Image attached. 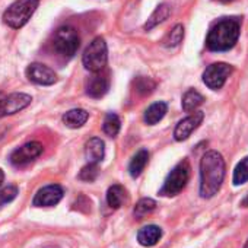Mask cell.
Listing matches in <instances>:
<instances>
[{
	"label": "cell",
	"instance_id": "6da1fadb",
	"mask_svg": "<svg viewBox=\"0 0 248 248\" xmlns=\"http://www.w3.org/2000/svg\"><path fill=\"white\" fill-rule=\"evenodd\" d=\"M225 178V161L216 151H209L200 162V196L204 199L213 197Z\"/></svg>",
	"mask_w": 248,
	"mask_h": 248
},
{
	"label": "cell",
	"instance_id": "7a4b0ae2",
	"mask_svg": "<svg viewBox=\"0 0 248 248\" xmlns=\"http://www.w3.org/2000/svg\"><path fill=\"white\" fill-rule=\"evenodd\" d=\"M239 32L241 22L238 18H223L210 28L206 38V47L210 51H228L236 44Z\"/></svg>",
	"mask_w": 248,
	"mask_h": 248
},
{
	"label": "cell",
	"instance_id": "3957f363",
	"mask_svg": "<svg viewBox=\"0 0 248 248\" xmlns=\"http://www.w3.org/2000/svg\"><path fill=\"white\" fill-rule=\"evenodd\" d=\"M38 5L40 0H16L5 11L3 22L14 30H19L28 24Z\"/></svg>",
	"mask_w": 248,
	"mask_h": 248
},
{
	"label": "cell",
	"instance_id": "277c9868",
	"mask_svg": "<svg viewBox=\"0 0 248 248\" xmlns=\"http://www.w3.org/2000/svg\"><path fill=\"white\" fill-rule=\"evenodd\" d=\"M51 44H53L54 51L60 57L69 60L79 50L80 37H79L78 31L73 27H62V28H59L54 32V37H53V43Z\"/></svg>",
	"mask_w": 248,
	"mask_h": 248
},
{
	"label": "cell",
	"instance_id": "5b68a950",
	"mask_svg": "<svg viewBox=\"0 0 248 248\" xmlns=\"http://www.w3.org/2000/svg\"><path fill=\"white\" fill-rule=\"evenodd\" d=\"M82 62H83L85 69L92 72V73L104 70L107 66V62H108V48H107L105 40L101 37L95 38L86 47L83 57H82Z\"/></svg>",
	"mask_w": 248,
	"mask_h": 248
},
{
	"label": "cell",
	"instance_id": "8992f818",
	"mask_svg": "<svg viewBox=\"0 0 248 248\" xmlns=\"http://www.w3.org/2000/svg\"><path fill=\"white\" fill-rule=\"evenodd\" d=\"M188 178H190V165L187 161H183L167 177V180L161 188V194L168 196V197L180 194L183 191V188L186 187Z\"/></svg>",
	"mask_w": 248,
	"mask_h": 248
},
{
	"label": "cell",
	"instance_id": "52a82bcc",
	"mask_svg": "<svg viewBox=\"0 0 248 248\" xmlns=\"http://www.w3.org/2000/svg\"><path fill=\"white\" fill-rule=\"evenodd\" d=\"M31 101L32 98L27 93L15 92V93L6 95L3 92H0V118L22 111L31 104Z\"/></svg>",
	"mask_w": 248,
	"mask_h": 248
},
{
	"label": "cell",
	"instance_id": "ba28073f",
	"mask_svg": "<svg viewBox=\"0 0 248 248\" xmlns=\"http://www.w3.org/2000/svg\"><path fill=\"white\" fill-rule=\"evenodd\" d=\"M232 73V67L226 63H213L210 64L203 73V82L207 88L217 91L220 89L225 82L228 80L229 75Z\"/></svg>",
	"mask_w": 248,
	"mask_h": 248
},
{
	"label": "cell",
	"instance_id": "9c48e42d",
	"mask_svg": "<svg viewBox=\"0 0 248 248\" xmlns=\"http://www.w3.org/2000/svg\"><path fill=\"white\" fill-rule=\"evenodd\" d=\"M41 154H43V145L40 142H30L12 152L11 162L16 167H22L37 159Z\"/></svg>",
	"mask_w": 248,
	"mask_h": 248
},
{
	"label": "cell",
	"instance_id": "30bf717a",
	"mask_svg": "<svg viewBox=\"0 0 248 248\" xmlns=\"http://www.w3.org/2000/svg\"><path fill=\"white\" fill-rule=\"evenodd\" d=\"M109 83L111 79L108 70L104 69L101 72H95L86 82V93L91 98H102L108 92Z\"/></svg>",
	"mask_w": 248,
	"mask_h": 248
},
{
	"label": "cell",
	"instance_id": "8fae6325",
	"mask_svg": "<svg viewBox=\"0 0 248 248\" xmlns=\"http://www.w3.org/2000/svg\"><path fill=\"white\" fill-rule=\"evenodd\" d=\"M27 78L37 85H54L57 82V75L53 69L41 63H32L27 67Z\"/></svg>",
	"mask_w": 248,
	"mask_h": 248
},
{
	"label": "cell",
	"instance_id": "7c38bea8",
	"mask_svg": "<svg viewBox=\"0 0 248 248\" xmlns=\"http://www.w3.org/2000/svg\"><path fill=\"white\" fill-rule=\"evenodd\" d=\"M204 118V114L202 111H196L193 112L191 115L186 117L184 120H181L178 124H177V127L174 130V138L175 140L181 142V140H186L191 136V133L200 126L202 121Z\"/></svg>",
	"mask_w": 248,
	"mask_h": 248
},
{
	"label": "cell",
	"instance_id": "4fadbf2b",
	"mask_svg": "<svg viewBox=\"0 0 248 248\" xmlns=\"http://www.w3.org/2000/svg\"><path fill=\"white\" fill-rule=\"evenodd\" d=\"M63 188L57 184H50L38 190V193L34 197V206L37 207H48L57 204L63 199Z\"/></svg>",
	"mask_w": 248,
	"mask_h": 248
},
{
	"label": "cell",
	"instance_id": "5bb4252c",
	"mask_svg": "<svg viewBox=\"0 0 248 248\" xmlns=\"http://www.w3.org/2000/svg\"><path fill=\"white\" fill-rule=\"evenodd\" d=\"M105 148L104 142L99 138H92L85 145V156L88 159V164H99L104 159Z\"/></svg>",
	"mask_w": 248,
	"mask_h": 248
},
{
	"label": "cell",
	"instance_id": "9a60e30c",
	"mask_svg": "<svg viewBox=\"0 0 248 248\" xmlns=\"http://www.w3.org/2000/svg\"><path fill=\"white\" fill-rule=\"evenodd\" d=\"M162 236V231L159 226L156 225H148L143 226L139 232H138V241L143 245V247H152L155 244H158V241Z\"/></svg>",
	"mask_w": 248,
	"mask_h": 248
},
{
	"label": "cell",
	"instance_id": "2e32d148",
	"mask_svg": "<svg viewBox=\"0 0 248 248\" xmlns=\"http://www.w3.org/2000/svg\"><path fill=\"white\" fill-rule=\"evenodd\" d=\"M88 117H89V114L85 109L75 108V109L67 111L63 115V123L66 124L67 127H70V129H79L88 121Z\"/></svg>",
	"mask_w": 248,
	"mask_h": 248
},
{
	"label": "cell",
	"instance_id": "e0dca14e",
	"mask_svg": "<svg viewBox=\"0 0 248 248\" xmlns=\"http://www.w3.org/2000/svg\"><path fill=\"white\" fill-rule=\"evenodd\" d=\"M167 111H168V105L165 102L159 101L152 104L145 112V123L149 124V126H154V124L159 123L165 117Z\"/></svg>",
	"mask_w": 248,
	"mask_h": 248
},
{
	"label": "cell",
	"instance_id": "ac0fdd59",
	"mask_svg": "<svg viewBox=\"0 0 248 248\" xmlns=\"http://www.w3.org/2000/svg\"><path fill=\"white\" fill-rule=\"evenodd\" d=\"M170 15H171V8H170V5H168V3L159 5V6L154 11V14L149 16L148 22L145 24V30H146V31H151L152 28H155V27H158L159 24L165 22V21L168 19Z\"/></svg>",
	"mask_w": 248,
	"mask_h": 248
},
{
	"label": "cell",
	"instance_id": "d6986e66",
	"mask_svg": "<svg viewBox=\"0 0 248 248\" xmlns=\"http://www.w3.org/2000/svg\"><path fill=\"white\" fill-rule=\"evenodd\" d=\"M148 161H149V152H148L146 149L139 151V152L133 156V159H132V162H130V165H129L130 175H132L133 178L139 177V175L143 172L145 167L148 165Z\"/></svg>",
	"mask_w": 248,
	"mask_h": 248
},
{
	"label": "cell",
	"instance_id": "ffe728a7",
	"mask_svg": "<svg viewBox=\"0 0 248 248\" xmlns=\"http://www.w3.org/2000/svg\"><path fill=\"white\" fill-rule=\"evenodd\" d=\"M124 199H126V190L120 184H114L108 188L107 191V202L111 209H118L121 207Z\"/></svg>",
	"mask_w": 248,
	"mask_h": 248
},
{
	"label": "cell",
	"instance_id": "44dd1931",
	"mask_svg": "<svg viewBox=\"0 0 248 248\" xmlns=\"http://www.w3.org/2000/svg\"><path fill=\"white\" fill-rule=\"evenodd\" d=\"M203 101H204V98H203L202 93H199L194 89H190L183 96V109L187 111V112L194 111L196 108H199L203 104Z\"/></svg>",
	"mask_w": 248,
	"mask_h": 248
},
{
	"label": "cell",
	"instance_id": "7402d4cb",
	"mask_svg": "<svg viewBox=\"0 0 248 248\" xmlns=\"http://www.w3.org/2000/svg\"><path fill=\"white\" fill-rule=\"evenodd\" d=\"M120 127H121V121L118 118L117 114L114 112H109L105 115V120H104V124H102V129H104V133L109 138H114L118 135L120 132Z\"/></svg>",
	"mask_w": 248,
	"mask_h": 248
},
{
	"label": "cell",
	"instance_id": "603a6c76",
	"mask_svg": "<svg viewBox=\"0 0 248 248\" xmlns=\"http://www.w3.org/2000/svg\"><path fill=\"white\" fill-rule=\"evenodd\" d=\"M156 88L155 80H152L151 78L146 76H139L135 80V91L140 95V96H146L149 93L154 92V89Z\"/></svg>",
	"mask_w": 248,
	"mask_h": 248
},
{
	"label": "cell",
	"instance_id": "cb8c5ba5",
	"mask_svg": "<svg viewBox=\"0 0 248 248\" xmlns=\"http://www.w3.org/2000/svg\"><path fill=\"white\" fill-rule=\"evenodd\" d=\"M183 38H184V27L183 25H175L171 32L165 37L164 40V46L168 47V48H174L177 46H180L183 43Z\"/></svg>",
	"mask_w": 248,
	"mask_h": 248
},
{
	"label": "cell",
	"instance_id": "d4e9b609",
	"mask_svg": "<svg viewBox=\"0 0 248 248\" xmlns=\"http://www.w3.org/2000/svg\"><path fill=\"white\" fill-rule=\"evenodd\" d=\"M248 181V156L244 158L233 171V184L241 186Z\"/></svg>",
	"mask_w": 248,
	"mask_h": 248
},
{
	"label": "cell",
	"instance_id": "484cf974",
	"mask_svg": "<svg viewBox=\"0 0 248 248\" xmlns=\"http://www.w3.org/2000/svg\"><path fill=\"white\" fill-rule=\"evenodd\" d=\"M155 207H156V202L155 200H152V199H142L136 204V207H135V216L142 219L143 216H146L151 212H154Z\"/></svg>",
	"mask_w": 248,
	"mask_h": 248
},
{
	"label": "cell",
	"instance_id": "4316f807",
	"mask_svg": "<svg viewBox=\"0 0 248 248\" xmlns=\"http://www.w3.org/2000/svg\"><path fill=\"white\" fill-rule=\"evenodd\" d=\"M18 196V187L15 186H8L0 190V206H5L11 203L15 197Z\"/></svg>",
	"mask_w": 248,
	"mask_h": 248
},
{
	"label": "cell",
	"instance_id": "83f0119b",
	"mask_svg": "<svg viewBox=\"0 0 248 248\" xmlns=\"http://www.w3.org/2000/svg\"><path fill=\"white\" fill-rule=\"evenodd\" d=\"M96 177H98V165L96 164H88L86 167L82 168V171L79 174V178L82 181H88V183L93 181Z\"/></svg>",
	"mask_w": 248,
	"mask_h": 248
},
{
	"label": "cell",
	"instance_id": "f1b7e54d",
	"mask_svg": "<svg viewBox=\"0 0 248 248\" xmlns=\"http://www.w3.org/2000/svg\"><path fill=\"white\" fill-rule=\"evenodd\" d=\"M3 180H5V174H3V171H2V170H0V184L3 183Z\"/></svg>",
	"mask_w": 248,
	"mask_h": 248
},
{
	"label": "cell",
	"instance_id": "f546056e",
	"mask_svg": "<svg viewBox=\"0 0 248 248\" xmlns=\"http://www.w3.org/2000/svg\"><path fill=\"white\" fill-rule=\"evenodd\" d=\"M216 2H220V3H232L233 0H216Z\"/></svg>",
	"mask_w": 248,
	"mask_h": 248
},
{
	"label": "cell",
	"instance_id": "4dcf8cb0",
	"mask_svg": "<svg viewBox=\"0 0 248 248\" xmlns=\"http://www.w3.org/2000/svg\"><path fill=\"white\" fill-rule=\"evenodd\" d=\"M242 204H244V206H245V207H247V206H248V197H247V199H245V200H244V202H242Z\"/></svg>",
	"mask_w": 248,
	"mask_h": 248
},
{
	"label": "cell",
	"instance_id": "1f68e13d",
	"mask_svg": "<svg viewBox=\"0 0 248 248\" xmlns=\"http://www.w3.org/2000/svg\"><path fill=\"white\" fill-rule=\"evenodd\" d=\"M244 248H248V241H247V244H245V247Z\"/></svg>",
	"mask_w": 248,
	"mask_h": 248
}]
</instances>
